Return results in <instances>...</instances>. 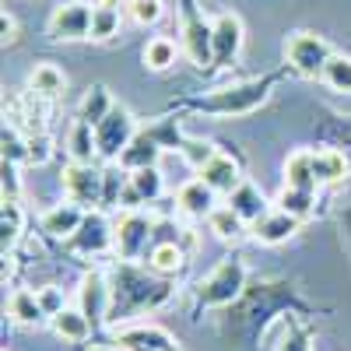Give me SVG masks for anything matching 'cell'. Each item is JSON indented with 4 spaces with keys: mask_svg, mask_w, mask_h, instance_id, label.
I'll list each match as a JSON object with an SVG mask.
<instances>
[{
    "mask_svg": "<svg viewBox=\"0 0 351 351\" xmlns=\"http://www.w3.org/2000/svg\"><path fill=\"white\" fill-rule=\"evenodd\" d=\"M112 106H116V102H112V95H109V88H106V84H92V88L84 92L81 106H77V120L88 123V127H99L106 116H109Z\"/></svg>",
    "mask_w": 351,
    "mask_h": 351,
    "instance_id": "d4e9b609",
    "label": "cell"
},
{
    "mask_svg": "<svg viewBox=\"0 0 351 351\" xmlns=\"http://www.w3.org/2000/svg\"><path fill=\"white\" fill-rule=\"evenodd\" d=\"M81 221H84V208L74 204V200L56 204V208H49L43 215V228L49 232V236H56V239H71L74 232L81 228Z\"/></svg>",
    "mask_w": 351,
    "mask_h": 351,
    "instance_id": "2e32d148",
    "label": "cell"
},
{
    "mask_svg": "<svg viewBox=\"0 0 351 351\" xmlns=\"http://www.w3.org/2000/svg\"><path fill=\"white\" fill-rule=\"evenodd\" d=\"M215 67H232L243 53V43H246V28H243V18L236 11H221L215 14Z\"/></svg>",
    "mask_w": 351,
    "mask_h": 351,
    "instance_id": "9c48e42d",
    "label": "cell"
},
{
    "mask_svg": "<svg viewBox=\"0 0 351 351\" xmlns=\"http://www.w3.org/2000/svg\"><path fill=\"white\" fill-rule=\"evenodd\" d=\"M309 341H313L309 327H302V324H288V330H285V337L278 341L274 351H309Z\"/></svg>",
    "mask_w": 351,
    "mask_h": 351,
    "instance_id": "f35d334b",
    "label": "cell"
},
{
    "mask_svg": "<svg viewBox=\"0 0 351 351\" xmlns=\"http://www.w3.org/2000/svg\"><path fill=\"white\" fill-rule=\"evenodd\" d=\"M123 11L127 8H120V0H99V4H92V39L109 43V39L120 36Z\"/></svg>",
    "mask_w": 351,
    "mask_h": 351,
    "instance_id": "e0dca14e",
    "label": "cell"
},
{
    "mask_svg": "<svg viewBox=\"0 0 351 351\" xmlns=\"http://www.w3.org/2000/svg\"><path fill=\"white\" fill-rule=\"evenodd\" d=\"M67 148H71V162H84V165H92V158H99L95 127H88V123L74 120V127H71V134H67Z\"/></svg>",
    "mask_w": 351,
    "mask_h": 351,
    "instance_id": "f1b7e54d",
    "label": "cell"
},
{
    "mask_svg": "<svg viewBox=\"0 0 351 351\" xmlns=\"http://www.w3.org/2000/svg\"><path fill=\"white\" fill-rule=\"evenodd\" d=\"M53 330H56V337H64L67 344H84L88 337H92V319H88L81 309H64V313H56L53 319Z\"/></svg>",
    "mask_w": 351,
    "mask_h": 351,
    "instance_id": "cb8c5ba5",
    "label": "cell"
},
{
    "mask_svg": "<svg viewBox=\"0 0 351 351\" xmlns=\"http://www.w3.org/2000/svg\"><path fill=\"white\" fill-rule=\"evenodd\" d=\"M130 186L141 193V200H144V204H155V200L162 197V190H165L158 165H148V169H137V172H130Z\"/></svg>",
    "mask_w": 351,
    "mask_h": 351,
    "instance_id": "836d02e7",
    "label": "cell"
},
{
    "mask_svg": "<svg viewBox=\"0 0 351 351\" xmlns=\"http://www.w3.org/2000/svg\"><path fill=\"white\" fill-rule=\"evenodd\" d=\"M180 11V46L186 53V60L200 71L215 67V25L204 18L197 8V0H176Z\"/></svg>",
    "mask_w": 351,
    "mask_h": 351,
    "instance_id": "3957f363",
    "label": "cell"
},
{
    "mask_svg": "<svg viewBox=\"0 0 351 351\" xmlns=\"http://www.w3.org/2000/svg\"><path fill=\"white\" fill-rule=\"evenodd\" d=\"M116 344L120 348H130V351H169L176 348V341L158 330V327H134V330H120L116 334Z\"/></svg>",
    "mask_w": 351,
    "mask_h": 351,
    "instance_id": "ffe728a7",
    "label": "cell"
},
{
    "mask_svg": "<svg viewBox=\"0 0 351 351\" xmlns=\"http://www.w3.org/2000/svg\"><path fill=\"white\" fill-rule=\"evenodd\" d=\"M215 190L204 183V180H193V183H186L183 190H180V197H176V204H180V211L183 215H190V218H211V211H215Z\"/></svg>",
    "mask_w": 351,
    "mask_h": 351,
    "instance_id": "d6986e66",
    "label": "cell"
},
{
    "mask_svg": "<svg viewBox=\"0 0 351 351\" xmlns=\"http://www.w3.org/2000/svg\"><path fill=\"white\" fill-rule=\"evenodd\" d=\"M102 176H106V180H102V208H116V204H120V197H123V190H127V183H123L127 172L106 169Z\"/></svg>",
    "mask_w": 351,
    "mask_h": 351,
    "instance_id": "8d00e7d4",
    "label": "cell"
},
{
    "mask_svg": "<svg viewBox=\"0 0 351 351\" xmlns=\"http://www.w3.org/2000/svg\"><path fill=\"white\" fill-rule=\"evenodd\" d=\"M112 288V302H109V324H120V319H134L144 316L148 309H158L169 299V281L158 274H141L123 260V267L116 271V278L109 281Z\"/></svg>",
    "mask_w": 351,
    "mask_h": 351,
    "instance_id": "6da1fadb",
    "label": "cell"
},
{
    "mask_svg": "<svg viewBox=\"0 0 351 351\" xmlns=\"http://www.w3.org/2000/svg\"><path fill=\"white\" fill-rule=\"evenodd\" d=\"M200 180L208 183L215 193H225V197H228L232 190H236V186L243 183V176H239V162L218 152V155H215L208 165L200 169Z\"/></svg>",
    "mask_w": 351,
    "mask_h": 351,
    "instance_id": "5bb4252c",
    "label": "cell"
},
{
    "mask_svg": "<svg viewBox=\"0 0 351 351\" xmlns=\"http://www.w3.org/2000/svg\"><path fill=\"white\" fill-rule=\"evenodd\" d=\"M109 302H112V288L106 281V274L92 271L81 278V288H77V309L92 319V327L99 330L102 324H109Z\"/></svg>",
    "mask_w": 351,
    "mask_h": 351,
    "instance_id": "30bf717a",
    "label": "cell"
},
{
    "mask_svg": "<svg viewBox=\"0 0 351 351\" xmlns=\"http://www.w3.org/2000/svg\"><path fill=\"white\" fill-rule=\"evenodd\" d=\"M180 49H183V46H176V39L155 36V39H148V46H144V53H141V56H144V67L155 71V74H162V71H169V67L176 64Z\"/></svg>",
    "mask_w": 351,
    "mask_h": 351,
    "instance_id": "83f0119b",
    "label": "cell"
},
{
    "mask_svg": "<svg viewBox=\"0 0 351 351\" xmlns=\"http://www.w3.org/2000/svg\"><path fill=\"white\" fill-rule=\"evenodd\" d=\"M250 232H253V239L256 243H263V246H278V243H288L291 236L299 232V218H291L288 211H267L263 218H256L253 225H250Z\"/></svg>",
    "mask_w": 351,
    "mask_h": 351,
    "instance_id": "4fadbf2b",
    "label": "cell"
},
{
    "mask_svg": "<svg viewBox=\"0 0 351 351\" xmlns=\"http://www.w3.org/2000/svg\"><path fill=\"white\" fill-rule=\"evenodd\" d=\"M67 243H71L77 253H84V256H99V253H106V250L112 246V225L106 221L102 211H92V215H84L81 228L74 232Z\"/></svg>",
    "mask_w": 351,
    "mask_h": 351,
    "instance_id": "7c38bea8",
    "label": "cell"
},
{
    "mask_svg": "<svg viewBox=\"0 0 351 351\" xmlns=\"http://www.w3.org/2000/svg\"><path fill=\"white\" fill-rule=\"evenodd\" d=\"M162 158V144L152 130H137V137L127 144V152L120 155V165L127 172H137V169H148V165H158Z\"/></svg>",
    "mask_w": 351,
    "mask_h": 351,
    "instance_id": "9a60e30c",
    "label": "cell"
},
{
    "mask_svg": "<svg viewBox=\"0 0 351 351\" xmlns=\"http://www.w3.org/2000/svg\"><path fill=\"white\" fill-rule=\"evenodd\" d=\"M49 39H56V43L92 39V4H84V0H67V4L53 8V14H49Z\"/></svg>",
    "mask_w": 351,
    "mask_h": 351,
    "instance_id": "52a82bcc",
    "label": "cell"
},
{
    "mask_svg": "<svg viewBox=\"0 0 351 351\" xmlns=\"http://www.w3.org/2000/svg\"><path fill=\"white\" fill-rule=\"evenodd\" d=\"M0 36H4V46H14L18 43V21H14L11 11L0 14Z\"/></svg>",
    "mask_w": 351,
    "mask_h": 351,
    "instance_id": "60d3db41",
    "label": "cell"
},
{
    "mask_svg": "<svg viewBox=\"0 0 351 351\" xmlns=\"http://www.w3.org/2000/svg\"><path fill=\"white\" fill-rule=\"evenodd\" d=\"M274 81H278V74H263V77L236 81V84L215 88V92L193 99L190 106H193L197 112H208V116H250V112H256L263 102H267Z\"/></svg>",
    "mask_w": 351,
    "mask_h": 351,
    "instance_id": "7a4b0ae2",
    "label": "cell"
},
{
    "mask_svg": "<svg viewBox=\"0 0 351 351\" xmlns=\"http://www.w3.org/2000/svg\"><path fill=\"white\" fill-rule=\"evenodd\" d=\"M8 316L14 319L18 327H39L46 313H43V306H39L36 291L18 288V291H11V299H8Z\"/></svg>",
    "mask_w": 351,
    "mask_h": 351,
    "instance_id": "603a6c76",
    "label": "cell"
},
{
    "mask_svg": "<svg viewBox=\"0 0 351 351\" xmlns=\"http://www.w3.org/2000/svg\"><path fill=\"white\" fill-rule=\"evenodd\" d=\"M169 351H180V348H169Z\"/></svg>",
    "mask_w": 351,
    "mask_h": 351,
    "instance_id": "b9f144b4",
    "label": "cell"
},
{
    "mask_svg": "<svg viewBox=\"0 0 351 351\" xmlns=\"http://www.w3.org/2000/svg\"><path fill=\"white\" fill-rule=\"evenodd\" d=\"M4 158L14 165L28 158V137H21L14 123H4Z\"/></svg>",
    "mask_w": 351,
    "mask_h": 351,
    "instance_id": "74e56055",
    "label": "cell"
},
{
    "mask_svg": "<svg viewBox=\"0 0 351 351\" xmlns=\"http://www.w3.org/2000/svg\"><path fill=\"white\" fill-rule=\"evenodd\" d=\"M21 228H25V215H21V204L4 197V208H0V250L4 256L14 250V243L21 239Z\"/></svg>",
    "mask_w": 351,
    "mask_h": 351,
    "instance_id": "4316f807",
    "label": "cell"
},
{
    "mask_svg": "<svg viewBox=\"0 0 351 351\" xmlns=\"http://www.w3.org/2000/svg\"><path fill=\"white\" fill-rule=\"evenodd\" d=\"M36 295H39V306H43V313L53 319L56 313H64L67 309V302H64V291L56 288V285H46V288H36Z\"/></svg>",
    "mask_w": 351,
    "mask_h": 351,
    "instance_id": "ab89813d",
    "label": "cell"
},
{
    "mask_svg": "<svg viewBox=\"0 0 351 351\" xmlns=\"http://www.w3.org/2000/svg\"><path fill=\"white\" fill-rule=\"evenodd\" d=\"M148 239H152V218H144L141 211H127L112 225V250L127 263L148 256Z\"/></svg>",
    "mask_w": 351,
    "mask_h": 351,
    "instance_id": "ba28073f",
    "label": "cell"
},
{
    "mask_svg": "<svg viewBox=\"0 0 351 351\" xmlns=\"http://www.w3.org/2000/svg\"><path fill=\"white\" fill-rule=\"evenodd\" d=\"M330 56H334L330 43L316 32H291L285 39V60L299 77H324Z\"/></svg>",
    "mask_w": 351,
    "mask_h": 351,
    "instance_id": "5b68a950",
    "label": "cell"
},
{
    "mask_svg": "<svg viewBox=\"0 0 351 351\" xmlns=\"http://www.w3.org/2000/svg\"><path fill=\"white\" fill-rule=\"evenodd\" d=\"M67 88V74L56 64H36L28 74V95L36 99H56Z\"/></svg>",
    "mask_w": 351,
    "mask_h": 351,
    "instance_id": "44dd1931",
    "label": "cell"
},
{
    "mask_svg": "<svg viewBox=\"0 0 351 351\" xmlns=\"http://www.w3.org/2000/svg\"><path fill=\"white\" fill-rule=\"evenodd\" d=\"M228 208L236 211L243 221H256V218H263L267 215V200H263V193L253 186V183H239L236 190L228 193Z\"/></svg>",
    "mask_w": 351,
    "mask_h": 351,
    "instance_id": "7402d4cb",
    "label": "cell"
},
{
    "mask_svg": "<svg viewBox=\"0 0 351 351\" xmlns=\"http://www.w3.org/2000/svg\"><path fill=\"white\" fill-rule=\"evenodd\" d=\"M319 81H324L327 88H334V92H341V95H351V56L334 53L327 60L324 77H319Z\"/></svg>",
    "mask_w": 351,
    "mask_h": 351,
    "instance_id": "d6a6232c",
    "label": "cell"
},
{
    "mask_svg": "<svg viewBox=\"0 0 351 351\" xmlns=\"http://www.w3.org/2000/svg\"><path fill=\"white\" fill-rule=\"evenodd\" d=\"M144 263H148L152 274L172 278V274L183 271V263H186V246H180V243H155V246L148 250V256H144Z\"/></svg>",
    "mask_w": 351,
    "mask_h": 351,
    "instance_id": "ac0fdd59",
    "label": "cell"
},
{
    "mask_svg": "<svg viewBox=\"0 0 351 351\" xmlns=\"http://www.w3.org/2000/svg\"><path fill=\"white\" fill-rule=\"evenodd\" d=\"M278 208L288 211L291 218H309L313 208H316V190H295V186H285L281 197H278Z\"/></svg>",
    "mask_w": 351,
    "mask_h": 351,
    "instance_id": "1f68e13d",
    "label": "cell"
},
{
    "mask_svg": "<svg viewBox=\"0 0 351 351\" xmlns=\"http://www.w3.org/2000/svg\"><path fill=\"white\" fill-rule=\"evenodd\" d=\"M285 186L295 190H316V172H313V152H295L285 162Z\"/></svg>",
    "mask_w": 351,
    "mask_h": 351,
    "instance_id": "4dcf8cb0",
    "label": "cell"
},
{
    "mask_svg": "<svg viewBox=\"0 0 351 351\" xmlns=\"http://www.w3.org/2000/svg\"><path fill=\"white\" fill-rule=\"evenodd\" d=\"M127 14L137 21V25H158L165 18V4L162 0H127Z\"/></svg>",
    "mask_w": 351,
    "mask_h": 351,
    "instance_id": "d590c367",
    "label": "cell"
},
{
    "mask_svg": "<svg viewBox=\"0 0 351 351\" xmlns=\"http://www.w3.org/2000/svg\"><path fill=\"white\" fill-rule=\"evenodd\" d=\"M313 172H316V183H341L348 176V158L334 148H324V152H313Z\"/></svg>",
    "mask_w": 351,
    "mask_h": 351,
    "instance_id": "f546056e",
    "label": "cell"
},
{
    "mask_svg": "<svg viewBox=\"0 0 351 351\" xmlns=\"http://www.w3.org/2000/svg\"><path fill=\"white\" fill-rule=\"evenodd\" d=\"M137 137V123L123 106H112L109 116L95 127V144H99V158L106 162H120V155L127 152V144Z\"/></svg>",
    "mask_w": 351,
    "mask_h": 351,
    "instance_id": "8992f818",
    "label": "cell"
},
{
    "mask_svg": "<svg viewBox=\"0 0 351 351\" xmlns=\"http://www.w3.org/2000/svg\"><path fill=\"white\" fill-rule=\"evenodd\" d=\"M246 288V267L243 260H221L218 267L200 278L193 288V299L200 309H218V306H232Z\"/></svg>",
    "mask_w": 351,
    "mask_h": 351,
    "instance_id": "277c9868",
    "label": "cell"
},
{
    "mask_svg": "<svg viewBox=\"0 0 351 351\" xmlns=\"http://www.w3.org/2000/svg\"><path fill=\"white\" fill-rule=\"evenodd\" d=\"M102 180L106 176L84 162H71L64 169V193L67 200L81 204V208H92V204H102Z\"/></svg>",
    "mask_w": 351,
    "mask_h": 351,
    "instance_id": "8fae6325",
    "label": "cell"
},
{
    "mask_svg": "<svg viewBox=\"0 0 351 351\" xmlns=\"http://www.w3.org/2000/svg\"><path fill=\"white\" fill-rule=\"evenodd\" d=\"M208 225H211V232H215L221 243H243L246 232H250V228H246L250 221H243L236 211L228 208V204H225V208H215V211H211Z\"/></svg>",
    "mask_w": 351,
    "mask_h": 351,
    "instance_id": "484cf974",
    "label": "cell"
},
{
    "mask_svg": "<svg viewBox=\"0 0 351 351\" xmlns=\"http://www.w3.org/2000/svg\"><path fill=\"white\" fill-rule=\"evenodd\" d=\"M180 155L186 158V165H190V169H197V172H200V169L208 165V162H211L218 152H215V144H208V141H193V137H183V141H180Z\"/></svg>",
    "mask_w": 351,
    "mask_h": 351,
    "instance_id": "e575fe53",
    "label": "cell"
}]
</instances>
